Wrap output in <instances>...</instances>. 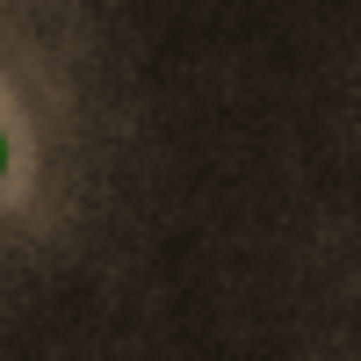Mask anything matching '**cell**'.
<instances>
[{"mask_svg":"<svg viewBox=\"0 0 361 361\" xmlns=\"http://www.w3.org/2000/svg\"><path fill=\"white\" fill-rule=\"evenodd\" d=\"M0 173H8V137H0Z\"/></svg>","mask_w":361,"mask_h":361,"instance_id":"cell-1","label":"cell"}]
</instances>
